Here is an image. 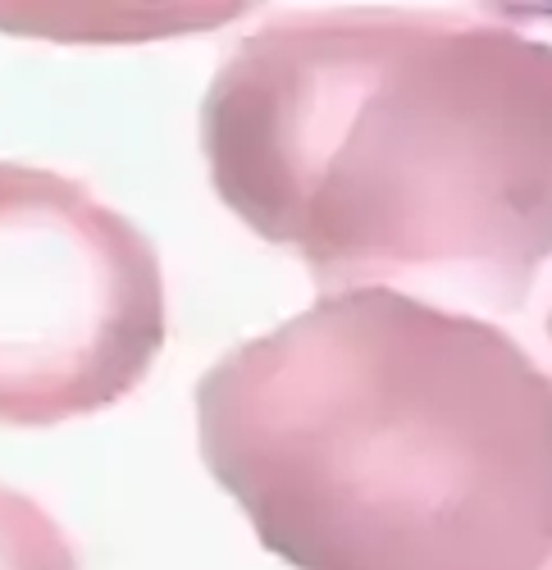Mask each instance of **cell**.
<instances>
[{"label": "cell", "instance_id": "obj_1", "mask_svg": "<svg viewBox=\"0 0 552 570\" xmlns=\"http://www.w3.org/2000/svg\"><path fill=\"white\" fill-rule=\"evenodd\" d=\"M219 202L319 297L525 306L552 261V41L452 10H310L238 41L201 101Z\"/></svg>", "mask_w": 552, "mask_h": 570}, {"label": "cell", "instance_id": "obj_2", "mask_svg": "<svg viewBox=\"0 0 552 570\" xmlns=\"http://www.w3.org/2000/svg\"><path fill=\"white\" fill-rule=\"evenodd\" d=\"M197 434L293 570H552V370L480 315L325 293L201 374Z\"/></svg>", "mask_w": 552, "mask_h": 570}, {"label": "cell", "instance_id": "obj_3", "mask_svg": "<svg viewBox=\"0 0 552 570\" xmlns=\"http://www.w3.org/2000/svg\"><path fill=\"white\" fill-rule=\"evenodd\" d=\"M165 347L151 237L56 169L0 160V424L106 411Z\"/></svg>", "mask_w": 552, "mask_h": 570}, {"label": "cell", "instance_id": "obj_4", "mask_svg": "<svg viewBox=\"0 0 552 570\" xmlns=\"http://www.w3.org/2000/svg\"><path fill=\"white\" fill-rule=\"evenodd\" d=\"M0 570H78V552L51 511L0 484Z\"/></svg>", "mask_w": 552, "mask_h": 570}, {"label": "cell", "instance_id": "obj_5", "mask_svg": "<svg viewBox=\"0 0 552 570\" xmlns=\"http://www.w3.org/2000/svg\"><path fill=\"white\" fill-rule=\"evenodd\" d=\"M548 338H552V311H548Z\"/></svg>", "mask_w": 552, "mask_h": 570}]
</instances>
